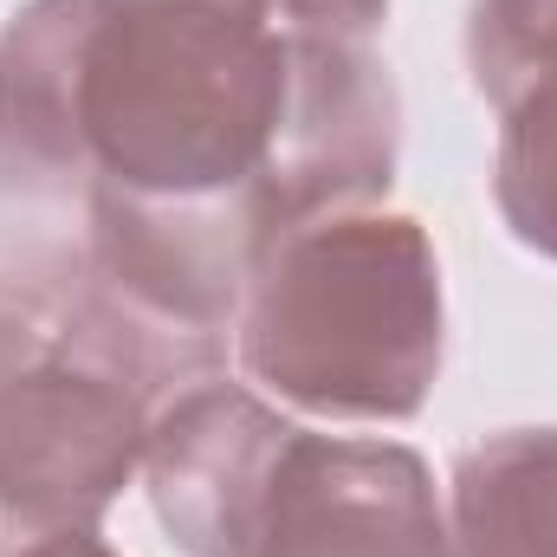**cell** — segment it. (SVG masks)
Returning a JSON list of instances; mask_svg holds the SVG:
<instances>
[{
	"label": "cell",
	"mask_w": 557,
	"mask_h": 557,
	"mask_svg": "<svg viewBox=\"0 0 557 557\" xmlns=\"http://www.w3.org/2000/svg\"><path fill=\"white\" fill-rule=\"evenodd\" d=\"M447 344L441 260L416 214L344 208L285 227L260 253L234 357L305 416L409 421L421 416Z\"/></svg>",
	"instance_id": "obj_2"
},
{
	"label": "cell",
	"mask_w": 557,
	"mask_h": 557,
	"mask_svg": "<svg viewBox=\"0 0 557 557\" xmlns=\"http://www.w3.org/2000/svg\"><path fill=\"white\" fill-rule=\"evenodd\" d=\"M156 396L72 318L0 298V519L98 532L143 473Z\"/></svg>",
	"instance_id": "obj_3"
},
{
	"label": "cell",
	"mask_w": 557,
	"mask_h": 557,
	"mask_svg": "<svg viewBox=\"0 0 557 557\" xmlns=\"http://www.w3.org/2000/svg\"><path fill=\"white\" fill-rule=\"evenodd\" d=\"M298 421L260 403L247 383L208 376L156 403L143 441V480L162 532L188 557H253L278 467Z\"/></svg>",
	"instance_id": "obj_4"
},
{
	"label": "cell",
	"mask_w": 557,
	"mask_h": 557,
	"mask_svg": "<svg viewBox=\"0 0 557 557\" xmlns=\"http://www.w3.org/2000/svg\"><path fill=\"white\" fill-rule=\"evenodd\" d=\"M298 78L273 0H26L0 26V169L78 201H240L278 240Z\"/></svg>",
	"instance_id": "obj_1"
},
{
	"label": "cell",
	"mask_w": 557,
	"mask_h": 557,
	"mask_svg": "<svg viewBox=\"0 0 557 557\" xmlns=\"http://www.w3.org/2000/svg\"><path fill=\"white\" fill-rule=\"evenodd\" d=\"M253 557H460L434 473L403 441L305 434L278 467Z\"/></svg>",
	"instance_id": "obj_5"
},
{
	"label": "cell",
	"mask_w": 557,
	"mask_h": 557,
	"mask_svg": "<svg viewBox=\"0 0 557 557\" xmlns=\"http://www.w3.org/2000/svg\"><path fill=\"white\" fill-rule=\"evenodd\" d=\"M447 532L460 557H557V428H506L454 460Z\"/></svg>",
	"instance_id": "obj_6"
},
{
	"label": "cell",
	"mask_w": 557,
	"mask_h": 557,
	"mask_svg": "<svg viewBox=\"0 0 557 557\" xmlns=\"http://www.w3.org/2000/svg\"><path fill=\"white\" fill-rule=\"evenodd\" d=\"M493 201H499L512 240L557 267V85L519 98L499 117Z\"/></svg>",
	"instance_id": "obj_7"
},
{
	"label": "cell",
	"mask_w": 557,
	"mask_h": 557,
	"mask_svg": "<svg viewBox=\"0 0 557 557\" xmlns=\"http://www.w3.org/2000/svg\"><path fill=\"white\" fill-rule=\"evenodd\" d=\"M0 557H117L98 532H0Z\"/></svg>",
	"instance_id": "obj_10"
},
{
	"label": "cell",
	"mask_w": 557,
	"mask_h": 557,
	"mask_svg": "<svg viewBox=\"0 0 557 557\" xmlns=\"http://www.w3.org/2000/svg\"><path fill=\"white\" fill-rule=\"evenodd\" d=\"M278 20L298 33H324V39H350L370 46V33L389 20V0H273Z\"/></svg>",
	"instance_id": "obj_9"
},
{
	"label": "cell",
	"mask_w": 557,
	"mask_h": 557,
	"mask_svg": "<svg viewBox=\"0 0 557 557\" xmlns=\"http://www.w3.org/2000/svg\"><path fill=\"white\" fill-rule=\"evenodd\" d=\"M467 72L499 117L519 98L557 85V0H473Z\"/></svg>",
	"instance_id": "obj_8"
}]
</instances>
